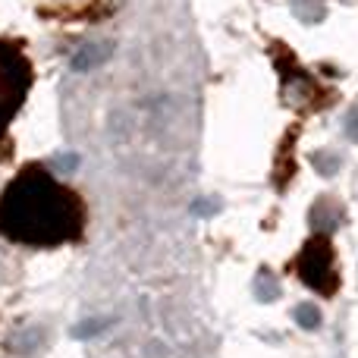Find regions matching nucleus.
Here are the masks:
<instances>
[{"instance_id":"nucleus-1","label":"nucleus","mask_w":358,"mask_h":358,"mask_svg":"<svg viewBox=\"0 0 358 358\" xmlns=\"http://www.w3.org/2000/svg\"><path fill=\"white\" fill-rule=\"evenodd\" d=\"M73 204L63 189L44 173H25L6 189L0 201V227L16 239L54 242L69 233Z\"/></svg>"},{"instance_id":"nucleus-2","label":"nucleus","mask_w":358,"mask_h":358,"mask_svg":"<svg viewBox=\"0 0 358 358\" xmlns=\"http://www.w3.org/2000/svg\"><path fill=\"white\" fill-rule=\"evenodd\" d=\"M113 54V44L110 41H94V44H85L82 50L73 54V66L76 69H92V66H101L107 57Z\"/></svg>"},{"instance_id":"nucleus-3","label":"nucleus","mask_w":358,"mask_h":358,"mask_svg":"<svg viewBox=\"0 0 358 358\" xmlns=\"http://www.w3.org/2000/svg\"><path fill=\"white\" fill-rule=\"evenodd\" d=\"M299 317L305 321V327H315L317 324V311L311 308V305H302V308H299Z\"/></svg>"}]
</instances>
